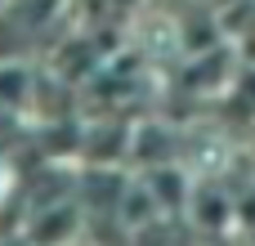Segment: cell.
Segmentation results:
<instances>
[{
	"label": "cell",
	"mask_w": 255,
	"mask_h": 246,
	"mask_svg": "<svg viewBox=\"0 0 255 246\" xmlns=\"http://www.w3.org/2000/svg\"><path fill=\"white\" fill-rule=\"evenodd\" d=\"M67 246H85V242H67Z\"/></svg>",
	"instance_id": "7a4b0ae2"
},
{
	"label": "cell",
	"mask_w": 255,
	"mask_h": 246,
	"mask_svg": "<svg viewBox=\"0 0 255 246\" xmlns=\"http://www.w3.org/2000/svg\"><path fill=\"white\" fill-rule=\"evenodd\" d=\"M0 193H4V170H0Z\"/></svg>",
	"instance_id": "6da1fadb"
}]
</instances>
